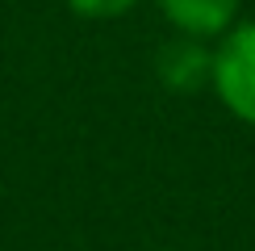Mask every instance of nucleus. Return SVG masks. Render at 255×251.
I'll return each mask as SVG.
<instances>
[{"instance_id":"nucleus-1","label":"nucleus","mask_w":255,"mask_h":251,"mask_svg":"<svg viewBox=\"0 0 255 251\" xmlns=\"http://www.w3.org/2000/svg\"><path fill=\"white\" fill-rule=\"evenodd\" d=\"M209 76L226 109L255 126V21H243L222 38L218 55L209 59Z\"/></svg>"},{"instance_id":"nucleus-2","label":"nucleus","mask_w":255,"mask_h":251,"mask_svg":"<svg viewBox=\"0 0 255 251\" xmlns=\"http://www.w3.org/2000/svg\"><path fill=\"white\" fill-rule=\"evenodd\" d=\"M163 17L188 38H214L226 34L230 21L239 17V0H159Z\"/></svg>"},{"instance_id":"nucleus-3","label":"nucleus","mask_w":255,"mask_h":251,"mask_svg":"<svg viewBox=\"0 0 255 251\" xmlns=\"http://www.w3.org/2000/svg\"><path fill=\"white\" fill-rule=\"evenodd\" d=\"M209 71V59L197 46H167L163 50V76L172 88H197V80Z\"/></svg>"},{"instance_id":"nucleus-4","label":"nucleus","mask_w":255,"mask_h":251,"mask_svg":"<svg viewBox=\"0 0 255 251\" xmlns=\"http://www.w3.org/2000/svg\"><path fill=\"white\" fill-rule=\"evenodd\" d=\"M80 17H122L126 8H134V0H67Z\"/></svg>"}]
</instances>
